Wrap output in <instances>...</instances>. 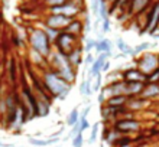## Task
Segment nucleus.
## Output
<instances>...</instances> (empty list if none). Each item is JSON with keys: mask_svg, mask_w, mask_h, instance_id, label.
Returning a JSON list of instances; mask_svg holds the SVG:
<instances>
[{"mask_svg": "<svg viewBox=\"0 0 159 147\" xmlns=\"http://www.w3.org/2000/svg\"><path fill=\"white\" fill-rule=\"evenodd\" d=\"M41 78H42L43 85H45L46 91H48V94L52 97L54 101L55 100H65L67 95L70 94V91H71L72 85L65 82L58 74H55L49 68H46V69L42 71Z\"/></svg>", "mask_w": 159, "mask_h": 147, "instance_id": "obj_1", "label": "nucleus"}, {"mask_svg": "<svg viewBox=\"0 0 159 147\" xmlns=\"http://www.w3.org/2000/svg\"><path fill=\"white\" fill-rule=\"evenodd\" d=\"M46 62H48V68L52 69L55 74H58L65 82H68L70 85L75 82L78 71L72 68V65L70 63V61H68L65 55L59 54L57 50H52V54L46 59Z\"/></svg>", "mask_w": 159, "mask_h": 147, "instance_id": "obj_2", "label": "nucleus"}, {"mask_svg": "<svg viewBox=\"0 0 159 147\" xmlns=\"http://www.w3.org/2000/svg\"><path fill=\"white\" fill-rule=\"evenodd\" d=\"M28 41H29V46L32 50H35L36 54H39L42 58L48 59L49 55L52 54L54 46L46 35L43 33V30L39 29V28H34V29L29 30V36H28Z\"/></svg>", "mask_w": 159, "mask_h": 147, "instance_id": "obj_3", "label": "nucleus"}, {"mask_svg": "<svg viewBox=\"0 0 159 147\" xmlns=\"http://www.w3.org/2000/svg\"><path fill=\"white\" fill-rule=\"evenodd\" d=\"M110 126L120 136H130V134H134V133H139L142 130V121H139L138 118H134V115L133 117L117 118Z\"/></svg>", "mask_w": 159, "mask_h": 147, "instance_id": "obj_4", "label": "nucleus"}, {"mask_svg": "<svg viewBox=\"0 0 159 147\" xmlns=\"http://www.w3.org/2000/svg\"><path fill=\"white\" fill-rule=\"evenodd\" d=\"M78 45H80V39L75 38L74 35L65 32V30H61L59 35L57 36V39H55V42L52 43L54 50H57V52H59V54L65 55V56H67L71 50L75 49Z\"/></svg>", "mask_w": 159, "mask_h": 147, "instance_id": "obj_5", "label": "nucleus"}, {"mask_svg": "<svg viewBox=\"0 0 159 147\" xmlns=\"http://www.w3.org/2000/svg\"><path fill=\"white\" fill-rule=\"evenodd\" d=\"M134 67L139 71L145 74V75H151L152 72L159 69L158 67V54H152V52H145L140 56L134 58Z\"/></svg>", "mask_w": 159, "mask_h": 147, "instance_id": "obj_6", "label": "nucleus"}, {"mask_svg": "<svg viewBox=\"0 0 159 147\" xmlns=\"http://www.w3.org/2000/svg\"><path fill=\"white\" fill-rule=\"evenodd\" d=\"M49 12L55 13V15H62V16L70 17V19H77V16H78L80 12H81V4L75 3L74 0H70V2L61 4V6L51 7Z\"/></svg>", "mask_w": 159, "mask_h": 147, "instance_id": "obj_7", "label": "nucleus"}, {"mask_svg": "<svg viewBox=\"0 0 159 147\" xmlns=\"http://www.w3.org/2000/svg\"><path fill=\"white\" fill-rule=\"evenodd\" d=\"M158 29H159V2H156L151 7L149 13H148L143 32H148L149 35H153Z\"/></svg>", "mask_w": 159, "mask_h": 147, "instance_id": "obj_8", "label": "nucleus"}, {"mask_svg": "<svg viewBox=\"0 0 159 147\" xmlns=\"http://www.w3.org/2000/svg\"><path fill=\"white\" fill-rule=\"evenodd\" d=\"M72 19L70 17H65L62 15H55V13H49L48 16H46L45 22H43V25L48 26V28H52V29H57V30H65L68 25H70V22Z\"/></svg>", "mask_w": 159, "mask_h": 147, "instance_id": "obj_9", "label": "nucleus"}, {"mask_svg": "<svg viewBox=\"0 0 159 147\" xmlns=\"http://www.w3.org/2000/svg\"><path fill=\"white\" fill-rule=\"evenodd\" d=\"M103 94H104L106 100L114 95H126V82L125 81H113V82H107V84L101 88Z\"/></svg>", "mask_w": 159, "mask_h": 147, "instance_id": "obj_10", "label": "nucleus"}, {"mask_svg": "<svg viewBox=\"0 0 159 147\" xmlns=\"http://www.w3.org/2000/svg\"><path fill=\"white\" fill-rule=\"evenodd\" d=\"M120 76L121 81H125V82H145L146 84V75L142 74L136 67L121 69Z\"/></svg>", "mask_w": 159, "mask_h": 147, "instance_id": "obj_11", "label": "nucleus"}, {"mask_svg": "<svg viewBox=\"0 0 159 147\" xmlns=\"http://www.w3.org/2000/svg\"><path fill=\"white\" fill-rule=\"evenodd\" d=\"M111 56L110 54H98L94 59V62L90 65V69H88V76L90 78H96L97 75L101 74V67L106 61H109V58Z\"/></svg>", "mask_w": 159, "mask_h": 147, "instance_id": "obj_12", "label": "nucleus"}, {"mask_svg": "<svg viewBox=\"0 0 159 147\" xmlns=\"http://www.w3.org/2000/svg\"><path fill=\"white\" fill-rule=\"evenodd\" d=\"M83 52H84L83 46H81V45H78L75 49L71 50V52L67 55V58H68V61H70V63H71L72 68H74V69H77V71H78L80 67L84 63V55H83Z\"/></svg>", "mask_w": 159, "mask_h": 147, "instance_id": "obj_13", "label": "nucleus"}, {"mask_svg": "<svg viewBox=\"0 0 159 147\" xmlns=\"http://www.w3.org/2000/svg\"><path fill=\"white\" fill-rule=\"evenodd\" d=\"M140 98L149 102L153 100H159V84H146L140 94Z\"/></svg>", "mask_w": 159, "mask_h": 147, "instance_id": "obj_14", "label": "nucleus"}, {"mask_svg": "<svg viewBox=\"0 0 159 147\" xmlns=\"http://www.w3.org/2000/svg\"><path fill=\"white\" fill-rule=\"evenodd\" d=\"M149 105V101L143 100L140 97H134V98H129L127 104H126V108L129 110V113H138L140 110H145Z\"/></svg>", "mask_w": 159, "mask_h": 147, "instance_id": "obj_15", "label": "nucleus"}, {"mask_svg": "<svg viewBox=\"0 0 159 147\" xmlns=\"http://www.w3.org/2000/svg\"><path fill=\"white\" fill-rule=\"evenodd\" d=\"M145 85H146L145 82H126V97H140Z\"/></svg>", "mask_w": 159, "mask_h": 147, "instance_id": "obj_16", "label": "nucleus"}, {"mask_svg": "<svg viewBox=\"0 0 159 147\" xmlns=\"http://www.w3.org/2000/svg\"><path fill=\"white\" fill-rule=\"evenodd\" d=\"M65 32H68V33L74 35L75 38H81V35L84 33V23L80 19H72L71 22H70V25L65 28Z\"/></svg>", "mask_w": 159, "mask_h": 147, "instance_id": "obj_17", "label": "nucleus"}, {"mask_svg": "<svg viewBox=\"0 0 159 147\" xmlns=\"http://www.w3.org/2000/svg\"><path fill=\"white\" fill-rule=\"evenodd\" d=\"M120 137V134L119 133H116V131L111 128V126H107L103 130V136H101V143H106V144H109L110 147H113L114 141Z\"/></svg>", "mask_w": 159, "mask_h": 147, "instance_id": "obj_18", "label": "nucleus"}, {"mask_svg": "<svg viewBox=\"0 0 159 147\" xmlns=\"http://www.w3.org/2000/svg\"><path fill=\"white\" fill-rule=\"evenodd\" d=\"M28 141H29V144H32V146L35 147H46V146H51V144H55L59 141V137H49V139H35L34 136H30V137H28Z\"/></svg>", "mask_w": 159, "mask_h": 147, "instance_id": "obj_19", "label": "nucleus"}, {"mask_svg": "<svg viewBox=\"0 0 159 147\" xmlns=\"http://www.w3.org/2000/svg\"><path fill=\"white\" fill-rule=\"evenodd\" d=\"M127 101H129V97H126V95H114V97L107 98L104 105L114 107V108H120V107H126Z\"/></svg>", "mask_w": 159, "mask_h": 147, "instance_id": "obj_20", "label": "nucleus"}, {"mask_svg": "<svg viewBox=\"0 0 159 147\" xmlns=\"http://www.w3.org/2000/svg\"><path fill=\"white\" fill-rule=\"evenodd\" d=\"M149 2H151V0H132V2H130L129 12L132 13V15H139V13H142L143 10L149 6Z\"/></svg>", "mask_w": 159, "mask_h": 147, "instance_id": "obj_21", "label": "nucleus"}, {"mask_svg": "<svg viewBox=\"0 0 159 147\" xmlns=\"http://www.w3.org/2000/svg\"><path fill=\"white\" fill-rule=\"evenodd\" d=\"M111 50H113V43L110 39H98L96 45V52L97 54H110L111 55Z\"/></svg>", "mask_w": 159, "mask_h": 147, "instance_id": "obj_22", "label": "nucleus"}, {"mask_svg": "<svg viewBox=\"0 0 159 147\" xmlns=\"http://www.w3.org/2000/svg\"><path fill=\"white\" fill-rule=\"evenodd\" d=\"M116 46H117V49L120 50L121 56H133V48L130 46L125 39L117 38V41H116Z\"/></svg>", "mask_w": 159, "mask_h": 147, "instance_id": "obj_23", "label": "nucleus"}, {"mask_svg": "<svg viewBox=\"0 0 159 147\" xmlns=\"http://www.w3.org/2000/svg\"><path fill=\"white\" fill-rule=\"evenodd\" d=\"M7 75H9V82L10 84H16L17 82V65L15 62V59L10 58L7 63Z\"/></svg>", "mask_w": 159, "mask_h": 147, "instance_id": "obj_24", "label": "nucleus"}, {"mask_svg": "<svg viewBox=\"0 0 159 147\" xmlns=\"http://www.w3.org/2000/svg\"><path fill=\"white\" fill-rule=\"evenodd\" d=\"M91 84H93V78H90V76H88L87 80H84L80 82V94H81L83 97H90L93 94Z\"/></svg>", "mask_w": 159, "mask_h": 147, "instance_id": "obj_25", "label": "nucleus"}, {"mask_svg": "<svg viewBox=\"0 0 159 147\" xmlns=\"http://www.w3.org/2000/svg\"><path fill=\"white\" fill-rule=\"evenodd\" d=\"M78 120H80V108L78 107H75V108H72L71 111L68 113L65 123H67V126L71 128V127H74L77 123H78Z\"/></svg>", "mask_w": 159, "mask_h": 147, "instance_id": "obj_26", "label": "nucleus"}, {"mask_svg": "<svg viewBox=\"0 0 159 147\" xmlns=\"http://www.w3.org/2000/svg\"><path fill=\"white\" fill-rule=\"evenodd\" d=\"M155 43H151V42H143L140 43V45H138L136 48H133V58H138V55L140 54H145V52H148V50L151 49L152 46H153Z\"/></svg>", "mask_w": 159, "mask_h": 147, "instance_id": "obj_27", "label": "nucleus"}, {"mask_svg": "<svg viewBox=\"0 0 159 147\" xmlns=\"http://www.w3.org/2000/svg\"><path fill=\"white\" fill-rule=\"evenodd\" d=\"M129 144H134V139H132L129 136H120V137L114 141L113 147H123V146H129Z\"/></svg>", "mask_w": 159, "mask_h": 147, "instance_id": "obj_28", "label": "nucleus"}, {"mask_svg": "<svg viewBox=\"0 0 159 147\" xmlns=\"http://www.w3.org/2000/svg\"><path fill=\"white\" fill-rule=\"evenodd\" d=\"M42 30H43V33L46 35V38L51 41V43L55 42V39H57V36L59 35V30L57 29H52V28H48V26L43 25V28H42Z\"/></svg>", "mask_w": 159, "mask_h": 147, "instance_id": "obj_29", "label": "nucleus"}, {"mask_svg": "<svg viewBox=\"0 0 159 147\" xmlns=\"http://www.w3.org/2000/svg\"><path fill=\"white\" fill-rule=\"evenodd\" d=\"M109 17V7H107V3L106 0H100V9H98V19L100 20H104Z\"/></svg>", "mask_w": 159, "mask_h": 147, "instance_id": "obj_30", "label": "nucleus"}, {"mask_svg": "<svg viewBox=\"0 0 159 147\" xmlns=\"http://www.w3.org/2000/svg\"><path fill=\"white\" fill-rule=\"evenodd\" d=\"M75 126H77V128H78V133H80V134H83L84 131L90 128V121H88V118L80 117L78 123H77Z\"/></svg>", "mask_w": 159, "mask_h": 147, "instance_id": "obj_31", "label": "nucleus"}, {"mask_svg": "<svg viewBox=\"0 0 159 147\" xmlns=\"http://www.w3.org/2000/svg\"><path fill=\"white\" fill-rule=\"evenodd\" d=\"M100 126H101V123H96V124L91 127V136H90V139H88V143H90V144H93L97 139H98V131H100Z\"/></svg>", "mask_w": 159, "mask_h": 147, "instance_id": "obj_32", "label": "nucleus"}, {"mask_svg": "<svg viewBox=\"0 0 159 147\" xmlns=\"http://www.w3.org/2000/svg\"><path fill=\"white\" fill-rule=\"evenodd\" d=\"M93 80H94V84H91L93 91H94V93H100L101 88H103V74L97 75L96 78H93Z\"/></svg>", "mask_w": 159, "mask_h": 147, "instance_id": "obj_33", "label": "nucleus"}, {"mask_svg": "<svg viewBox=\"0 0 159 147\" xmlns=\"http://www.w3.org/2000/svg\"><path fill=\"white\" fill-rule=\"evenodd\" d=\"M96 45H97V41H94V39H87L85 45L83 46L84 52H85V54H90V52H93V50L96 49Z\"/></svg>", "mask_w": 159, "mask_h": 147, "instance_id": "obj_34", "label": "nucleus"}, {"mask_svg": "<svg viewBox=\"0 0 159 147\" xmlns=\"http://www.w3.org/2000/svg\"><path fill=\"white\" fill-rule=\"evenodd\" d=\"M146 84H159V69L146 76Z\"/></svg>", "mask_w": 159, "mask_h": 147, "instance_id": "obj_35", "label": "nucleus"}, {"mask_svg": "<svg viewBox=\"0 0 159 147\" xmlns=\"http://www.w3.org/2000/svg\"><path fill=\"white\" fill-rule=\"evenodd\" d=\"M71 143H72V147H83V144H84V137H83V134L74 136V137L71 139Z\"/></svg>", "mask_w": 159, "mask_h": 147, "instance_id": "obj_36", "label": "nucleus"}, {"mask_svg": "<svg viewBox=\"0 0 159 147\" xmlns=\"http://www.w3.org/2000/svg\"><path fill=\"white\" fill-rule=\"evenodd\" d=\"M67 2H70V0H45V3L51 7H55V6H61V4L67 3Z\"/></svg>", "mask_w": 159, "mask_h": 147, "instance_id": "obj_37", "label": "nucleus"}, {"mask_svg": "<svg viewBox=\"0 0 159 147\" xmlns=\"http://www.w3.org/2000/svg\"><path fill=\"white\" fill-rule=\"evenodd\" d=\"M94 59H96V56L93 55V52H90V54H85V56H84V63L90 67V65L94 62Z\"/></svg>", "mask_w": 159, "mask_h": 147, "instance_id": "obj_38", "label": "nucleus"}, {"mask_svg": "<svg viewBox=\"0 0 159 147\" xmlns=\"http://www.w3.org/2000/svg\"><path fill=\"white\" fill-rule=\"evenodd\" d=\"M101 30H103V33H107L110 30V19H104V20H101Z\"/></svg>", "mask_w": 159, "mask_h": 147, "instance_id": "obj_39", "label": "nucleus"}, {"mask_svg": "<svg viewBox=\"0 0 159 147\" xmlns=\"http://www.w3.org/2000/svg\"><path fill=\"white\" fill-rule=\"evenodd\" d=\"M110 61H106L104 63H103V67H101V74H109L110 72Z\"/></svg>", "mask_w": 159, "mask_h": 147, "instance_id": "obj_40", "label": "nucleus"}, {"mask_svg": "<svg viewBox=\"0 0 159 147\" xmlns=\"http://www.w3.org/2000/svg\"><path fill=\"white\" fill-rule=\"evenodd\" d=\"M91 9H93V12H94V15H96V16H98V9H100V0H97V2H93Z\"/></svg>", "mask_w": 159, "mask_h": 147, "instance_id": "obj_41", "label": "nucleus"}, {"mask_svg": "<svg viewBox=\"0 0 159 147\" xmlns=\"http://www.w3.org/2000/svg\"><path fill=\"white\" fill-rule=\"evenodd\" d=\"M97 102L100 105H104L106 104V97H104V94H103V91H100L98 93V95H97Z\"/></svg>", "mask_w": 159, "mask_h": 147, "instance_id": "obj_42", "label": "nucleus"}, {"mask_svg": "<svg viewBox=\"0 0 159 147\" xmlns=\"http://www.w3.org/2000/svg\"><path fill=\"white\" fill-rule=\"evenodd\" d=\"M90 110H91V107H90V105H87V107H85V108H84L83 111H80V117H84V118H87L88 113H90Z\"/></svg>", "mask_w": 159, "mask_h": 147, "instance_id": "obj_43", "label": "nucleus"}, {"mask_svg": "<svg viewBox=\"0 0 159 147\" xmlns=\"http://www.w3.org/2000/svg\"><path fill=\"white\" fill-rule=\"evenodd\" d=\"M126 2H127V0H116V4H119V6H125Z\"/></svg>", "mask_w": 159, "mask_h": 147, "instance_id": "obj_44", "label": "nucleus"}, {"mask_svg": "<svg viewBox=\"0 0 159 147\" xmlns=\"http://www.w3.org/2000/svg\"><path fill=\"white\" fill-rule=\"evenodd\" d=\"M133 147H148V144H145V143H140V144H134Z\"/></svg>", "mask_w": 159, "mask_h": 147, "instance_id": "obj_45", "label": "nucleus"}, {"mask_svg": "<svg viewBox=\"0 0 159 147\" xmlns=\"http://www.w3.org/2000/svg\"><path fill=\"white\" fill-rule=\"evenodd\" d=\"M153 36H155V38H158V39H159V32H155V33H153Z\"/></svg>", "mask_w": 159, "mask_h": 147, "instance_id": "obj_46", "label": "nucleus"}, {"mask_svg": "<svg viewBox=\"0 0 159 147\" xmlns=\"http://www.w3.org/2000/svg\"><path fill=\"white\" fill-rule=\"evenodd\" d=\"M134 144H129V146H123V147H133Z\"/></svg>", "mask_w": 159, "mask_h": 147, "instance_id": "obj_47", "label": "nucleus"}, {"mask_svg": "<svg viewBox=\"0 0 159 147\" xmlns=\"http://www.w3.org/2000/svg\"><path fill=\"white\" fill-rule=\"evenodd\" d=\"M158 67H159V55H158Z\"/></svg>", "mask_w": 159, "mask_h": 147, "instance_id": "obj_48", "label": "nucleus"}, {"mask_svg": "<svg viewBox=\"0 0 159 147\" xmlns=\"http://www.w3.org/2000/svg\"><path fill=\"white\" fill-rule=\"evenodd\" d=\"M91 2H97V0H91Z\"/></svg>", "mask_w": 159, "mask_h": 147, "instance_id": "obj_49", "label": "nucleus"}]
</instances>
